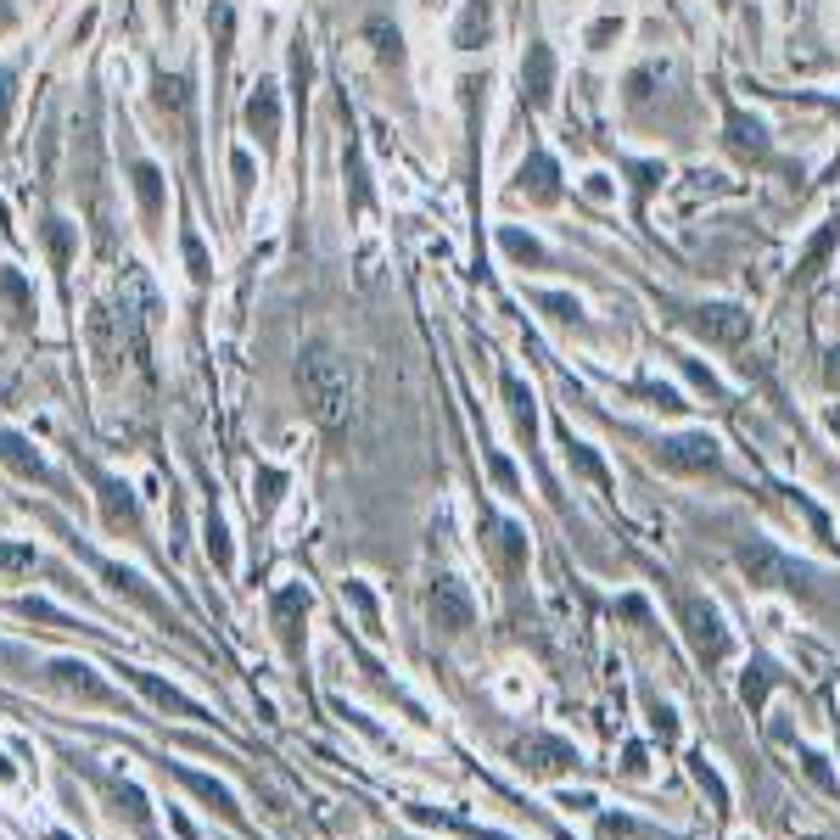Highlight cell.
I'll use <instances>...</instances> for the list:
<instances>
[{
	"instance_id": "6da1fadb",
	"label": "cell",
	"mask_w": 840,
	"mask_h": 840,
	"mask_svg": "<svg viewBox=\"0 0 840 840\" xmlns=\"http://www.w3.org/2000/svg\"><path fill=\"white\" fill-rule=\"evenodd\" d=\"M297 387H303V403L308 414L319 420L325 432H343L348 420H354V370L348 359L325 348V343H308L297 354Z\"/></svg>"
},
{
	"instance_id": "7a4b0ae2",
	"label": "cell",
	"mask_w": 840,
	"mask_h": 840,
	"mask_svg": "<svg viewBox=\"0 0 840 840\" xmlns=\"http://www.w3.org/2000/svg\"><path fill=\"white\" fill-rule=\"evenodd\" d=\"M734 560H739V571L750 577V588H785V595H812V566H801L796 555H785L774 538H763V533H745V538H734Z\"/></svg>"
},
{
	"instance_id": "3957f363",
	"label": "cell",
	"mask_w": 840,
	"mask_h": 840,
	"mask_svg": "<svg viewBox=\"0 0 840 840\" xmlns=\"http://www.w3.org/2000/svg\"><path fill=\"white\" fill-rule=\"evenodd\" d=\"M679 622H684V639H690V650H695L701 666H723V661L734 655V628L723 622L717 600L684 595V600H679Z\"/></svg>"
},
{
	"instance_id": "277c9868",
	"label": "cell",
	"mask_w": 840,
	"mask_h": 840,
	"mask_svg": "<svg viewBox=\"0 0 840 840\" xmlns=\"http://www.w3.org/2000/svg\"><path fill=\"white\" fill-rule=\"evenodd\" d=\"M51 527H56V533L67 538V549H73V555H78L84 566H91V571H96V577H102V582L113 588V595H124V600H135V606L146 611V617H157V622H168V628H175V611H168V606H162V600L151 595V588L140 582V571H129V566H118V560H107V555H96L91 544H84L78 533H67L62 522H51Z\"/></svg>"
},
{
	"instance_id": "5b68a950",
	"label": "cell",
	"mask_w": 840,
	"mask_h": 840,
	"mask_svg": "<svg viewBox=\"0 0 840 840\" xmlns=\"http://www.w3.org/2000/svg\"><path fill=\"white\" fill-rule=\"evenodd\" d=\"M679 325L695 336V343H706V348H739L745 336H750V308H745V303H723V297H712V303H690V308H679Z\"/></svg>"
},
{
	"instance_id": "8992f818",
	"label": "cell",
	"mask_w": 840,
	"mask_h": 840,
	"mask_svg": "<svg viewBox=\"0 0 840 840\" xmlns=\"http://www.w3.org/2000/svg\"><path fill=\"white\" fill-rule=\"evenodd\" d=\"M650 460L672 476H717L723 471V449L712 432H679V438H655Z\"/></svg>"
},
{
	"instance_id": "52a82bcc",
	"label": "cell",
	"mask_w": 840,
	"mask_h": 840,
	"mask_svg": "<svg viewBox=\"0 0 840 840\" xmlns=\"http://www.w3.org/2000/svg\"><path fill=\"white\" fill-rule=\"evenodd\" d=\"M723 146H728L734 162H745V168H779V151H774L768 124L750 118L734 96H723Z\"/></svg>"
},
{
	"instance_id": "ba28073f",
	"label": "cell",
	"mask_w": 840,
	"mask_h": 840,
	"mask_svg": "<svg viewBox=\"0 0 840 840\" xmlns=\"http://www.w3.org/2000/svg\"><path fill=\"white\" fill-rule=\"evenodd\" d=\"M427 622H432L438 633H465V628H476V595H471L454 571H438V577H432V588H427Z\"/></svg>"
},
{
	"instance_id": "9c48e42d",
	"label": "cell",
	"mask_w": 840,
	"mask_h": 840,
	"mask_svg": "<svg viewBox=\"0 0 840 840\" xmlns=\"http://www.w3.org/2000/svg\"><path fill=\"white\" fill-rule=\"evenodd\" d=\"M45 679H51L62 695L84 701V706H118V695L102 684V672H96L91 661H73V655H62V661H51V666H45Z\"/></svg>"
},
{
	"instance_id": "30bf717a",
	"label": "cell",
	"mask_w": 840,
	"mask_h": 840,
	"mask_svg": "<svg viewBox=\"0 0 840 840\" xmlns=\"http://www.w3.org/2000/svg\"><path fill=\"white\" fill-rule=\"evenodd\" d=\"M516 756H522V768H527L533 779H560V774L577 768V745L560 739V734H527V739L516 745Z\"/></svg>"
},
{
	"instance_id": "8fae6325",
	"label": "cell",
	"mask_w": 840,
	"mask_h": 840,
	"mask_svg": "<svg viewBox=\"0 0 840 840\" xmlns=\"http://www.w3.org/2000/svg\"><path fill=\"white\" fill-rule=\"evenodd\" d=\"M151 107L162 113V124L175 129L180 140H191V129H197V118H191L197 96H191V84L180 73H151Z\"/></svg>"
},
{
	"instance_id": "7c38bea8",
	"label": "cell",
	"mask_w": 840,
	"mask_h": 840,
	"mask_svg": "<svg viewBox=\"0 0 840 840\" xmlns=\"http://www.w3.org/2000/svg\"><path fill=\"white\" fill-rule=\"evenodd\" d=\"M516 197H527L533 208H555L560 202V162L544 146H533L527 162L516 168Z\"/></svg>"
},
{
	"instance_id": "4fadbf2b",
	"label": "cell",
	"mask_w": 840,
	"mask_h": 840,
	"mask_svg": "<svg viewBox=\"0 0 840 840\" xmlns=\"http://www.w3.org/2000/svg\"><path fill=\"white\" fill-rule=\"evenodd\" d=\"M555 78H560L555 51H549L544 40H533V45H527V56H522V102H527L533 113H544V107L555 102Z\"/></svg>"
},
{
	"instance_id": "5bb4252c",
	"label": "cell",
	"mask_w": 840,
	"mask_h": 840,
	"mask_svg": "<svg viewBox=\"0 0 840 840\" xmlns=\"http://www.w3.org/2000/svg\"><path fill=\"white\" fill-rule=\"evenodd\" d=\"M241 118H246V135H252V140H259L264 151H275V140H281V91H275V78L252 84Z\"/></svg>"
},
{
	"instance_id": "9a60e30c",
	"label": "cell",
	"mask_w": 840,
	"mask_h": 840,
	"mask_svg": "<svg viewBox=\"0 0 840 840\" xmlns=\"http://www.w3.org/2000/svg\"><path fill=\"white\" fill-rule=\"evenodd\" d=\"M270 617H275V633H281L286 655L297 661V655H303V622H308V588H303V582H286V588H275V600H270Z\"/></svg>"
},
{
	"instance_id": "2e32d148",
	"label": "cell",
	"mask_w": 840,
	"mask_h": 840,
	"mask_svg": "<svg viewBox=\"0 0 840 840\" xmlns=\"http://www.w3.org/2000/svg\"><path fill=\"white\" fill-rule=\"evenodd\" d=\"M482 527L493 533V538H487V549H493V566H498L504 577L516 582V577L527 571V555H533V544H527V527H522V522H504V516H487Z\"/></svg>"
},
{
	"instance_id": "e0dca14e",
	"label": "cell",
	"mask_w": 840,
	"mask_h": 840,
	"mask_svg": "<svg viewBox=\"0 0 840 840\" xmlns=\"http://www.w3.org/2000/svg\"><path fill=\"white\" fill-rule=\"evenodd\" d=\"M96 498H102V516H107V527H113V533L140 538V511H135V498H129V487H124L118 476L96 471Z\"/></svg>"
},
{
	"instance_id": "ac0fdd59",
	"label": "cell",
	"mask_w": 840,
	"mask_h": 840,
	"mask_svg": "<svg viewBox=\"0 0 840 840\" xmlns=\"http://www.w3.org/2000/svg\"><path fill=\"white\" fill-rule=\"evenodd\" d=\"M124 679H129V684H135V690H140V695H146L151 706H162V712H175V717H208V712H202V706H197L191 695H180L175 684H162V679H157V672H140V666H124Z\"/></svg>"
},
{
	"instance_id": "d6986e66",
	"label": "cell",
	"mask_w": 840,
	"mask_h": 840,
	"mask_svg": "<svg viewBox=\"0 0 840 840\" xmlns=\"http://www.w3.org/2000/svg\"><path fill=\"white\" fill-rule=\"evenodd\" d=\"M129 186H135V202H140L146 230H157V224H162V168L146 162V157H129Z\"/></svg>"
},
{
	"instance_id": "ffe728a7",
	"label": "cell",
	"mask_w": 840,
	"mask_h": 840,
	"mask_svg": "<svg viewBox=\"0 0 840 840\" xmlns=\"http://www.w3.org/2000/svg\"><path fill=\"white\" fill-rule=\"evenodd\" d=\"M498 252L511 264H522V270H549V246L533 230H522V224H498Z\"/></svg>"
},
{
	"instance_id": "44dd1931",
	"label": "cell",
	"mask_w": 840,
	"mask_h": 840,
	"mask_svg": "<svg viewBox=\"0 0 840 840\" xmlns=\"http://www.w3.org/2000/svg\"><path fill=\"white\" fill-rule=\"evenodd\" d=\"M560 443H566V460H571V471L577 476H588L600 493H617V476H611V465L600 460V449L595 443H582V438H571V427L560 432Z\"/></svg>"
},
{
	"instance_id": "7402d4cb",
	"label": "cell",
	"mask_w": 840,
	"mask_h": 840,
	"mask_svg": "<svg viewBox=\"0 0 840 840\" xmlns=\"http://www.w3.org/2000/svg\"><path fill=\"white\" fill-rule=\"evenodd\" d=\"M834 241H840V224L829 219V224H823V230L807 241V252L796 259V270H790V281H796V286H812V281L829 270V259H834Z\"/></svg>"
},
{
	"instance_id": "603a6c76",
	"label": "cell",
	"mask_w": 840,
	"mask_h": 840,
	"mask_svg": "<svg viewBox=\"0 0 840 840\" xmlns=\"http://www.w3.org/2000/svg\"><path fill=\"white\" fill-rule=\"evenodd\" d=\"M774 690H779V666H774L768 655H750L745 672H739V701H745L750 712H763Z\"/></svg>"
},
{
	"instance_id": "cb8c5ba5",
	"label": "cell",
	"mask_w": 840,
	"mask_h": 840,
	"mask_svg": "<svg viewBox=\"0 0 840 840\" xmlns=\"http://www.w3.org/2000/svg\"><path fill=\"white\" fill-rule=\"evenodd\" d=\"M0 465H12L18 476H29V482H45V487H56V471L18 438V432H0Z\"/></svg>"
},
{
	"instance_id": "d4e9b609",
	"label": "cell",
	"mask_w": 840,
	"mask_h": 840,
	"mask_svg": "<svg viewBox=\"0 0 840 840\" xmlns=\"http://www.w3.org/2000/svg\"><path fill=\"white\" fill-rule=\"evenodd\" d=\"M487 40H493V0H465L454 23V51H482Z\"/></svg>"
},
{
	"instance_id": "484cf974",
	"label": "cell",
	"mask_w": 840,
	"mask_h": 840,
	"mask_svg": "<svg viewBox=\"0 0 840 840\" xmlns=\"http://www.w3.org/2000/svg\"><path fill=\"white\" fill-rule=\"evenodd\" d=\"M504 403H511L516 432H522L527 449H533V438H538V398H533V387H527L522 376H511V370H504Z\"/></svg>"
},
{
	"instance_id": "4316f807",
	"label": "cell",
	"mask_w": 840,
	"mask_h": 840,
	"mask_svg": "<svg viewBox=\"0 0 840 840\" xmlns=\"http://www.w3.org/2000/svg\"><path fill=\"white\" fill-rule=\"evenodd\" d=\"M0 303L12 325H34V286L23 281V270H0Z\"/></svg>"
},
{
	"instance_id": "83f0119b",
	"label": "cell",
	"mask_w": 840,
	"mask_h": 840,
	"mask_svg": "<svg viewBox=\"0 0 840 840\" xmlns=\"http://www.w3.org/2000/svg\"><path fill=\"white\" fill-rule=\"evenodd\" d=\"M175 779H180V785H191V790H197V796H202V801H208L219 818L241 823V807H235V796H230L219 779H208V774H191V768H180V763H175Z\"/></svg>"
},
{
	"instance_id": "f1b7e54d",
	"label": "cell",
	"mask_w": 840,
	"mask_h": 840,
	"mask_svg": "<svg viewBox=\"0 0 840 840\" xmlns=\"http://www.w3.org/2000/svg\"><path fill=\"white\" fill-rule=\"evenodd\" d=\"M690 774H695V785H701V790L712 796L717 818H728V812H734V801H728V785H723V774H717V768L706 763V750H695V756H690Z\"/></svg>"
},
{
	"instance_id": "f546056e",
	"label": "cell",
	"mask_w": 840,
	"mask_h": 840,
	"mask_svg": "<svg viewBox=\"0 0 840 840\" xmlns=\"http://www.w3.org/2000/svg\"><path fill=\"white\" fill-rule=\"evenodd\" d=\"M45 246H51V264H56V275H67V264H73V246H78V224H67V219H45Z\"/></svg>"
},
{
	"instance_id": "4dcf8cb0",
	"label": "cell",
	"mask_w": 840,
	"mask_h": 840,
	"mask_svg": "<svg viewBox=\"0 0 840 840\" xmlns=\"http://www.w3.org/2000/svg\"><path fill=\"white\" fill-rule=\"evenodd\" d=\"M180 252H186V270H191V281H197V286H208V281H213V259H208V246H202V235H197L191 224L180 230Z\"/></svg>"
},
{
	"instance_id": "1f68e13d",
	"label": "cell",
	"mask_w": 840,
	"mask_h": 840,
	"mask_svg": "<svg viewBox=\"0 0 840 840\" xmlns=\"http://www.w3.org/2000/svg\"><path fill=\"white\" fill-rule=\"evenodd\" d=\"M622 175L633 180V208L644 213V197L666 180V162H622Z\"/></svg>"
},
{
	"instance_id": "d6a6232c",
	"label": "cell",
	"mask_w": 840,
	"mask_h": 840,
	"mask_svg": "<svg viewBox=\"0 0 840 840\" xmlns=\"http://www.w3.org/2000/svg\"><path fill=\"white\" fill-rule=\"evenodd\" d=\"M34 566H40L34 544H0V582H18V577H29Z\"/></svg>"
},
{
	"instance_id": "836d02e7",
	"label": "cell",
	"mask_w": 840,
	"mask_h": 840,
	"mask_svg": "<svg viewBox=\"0 0 840 840\" xmlns=\"http://www.w3.org/2000/svg\"><path fill=\"white\" fill-rule=\"evenodd\" d=\"M644 712H650V728H655V739H661V745H679V739H684V728H679V712H672L666 701H655L650 690H644Z\"/></svg>"
},
{
	"instance_id": "e575fe53",
	"label": "cell",
	"mask_w": 840,
	"mask_h": 840,
	"mask_svg": "<svg viewBox=\"0 0 840 840\" xmlns=\"http://www.w3.org/2000/svg\"><path fill=\"white\" fill-rule=\"evenodd\" d=\"M527 297H533V308H544V314L560 319V325H566V319H571V325L582 319V297H571V292H527Z\"/></svg>"
},
{
	"instance_id": "d590c367",
	"label": "cell",
	"mask_w": 840,
	"mask_h": 840,
	"mask_svg": "<svg viewBox=\"0 0 840 840\" xmlns=\"http://www.w3.org/2000/svg\"><path fill=\"white\" fill-rule=\"evenodd\" d=\"M107 785H113V801H118V812H129V823H140V829H146V823H151V807H146L140 785H129V779H118V774H113Z\"/></svg>"
},
{
	"instance_id": "8d00e7d4",
	"label": "cell",
	"mask_w": 840,
	"mask_h": 840,
	"mask_svg": "<svg viewBox=\"0 0 840 840\" xmlns=\"http://www.w3.org/2000/svg\"><path fill=\"white\" fill-rule=\"evenodd\" d=\"M633 392H639V398H644L650 409H661V414H684V409H690L679 387H661V381H639Z\"/></svg>"
},
{
	"instance_id": "74e56055",
	"label": "cell",
	"mask_w": 840,
	"mask_h": 840,
	"mask_svg": "<svg viewBox=\"0 0 840 840\" xmlns=\"http://www.w3.org/2000/svg\"><path fill=\"white\" fill-rule=\"evenodd\" d=\"M343 595L359 606V617H365V633H381V611H376V595H370V588H365L359 577H348V582H343Z\"/></svg>"
},
{
	"instance_id": "f35d334b",
	"label": "cell",
	"mask_w": 840,
	"mask_h": 840,
	"mask_svg": "<svg viewBox=\"0 0 840 840\" xmlns=\"http://www.w3.org/2000/svg\"><path fill=\"white\" fill-rule=\"evenodd\" d=\"M801 774H807L823 796H840V779L829 774V756H823V750H801Z\"/></svg>"
},
{
	"instance_id": "ab89813d",
	"label": "cell",
	"mask_w": 840,
	"mask_h": 840,
	"mask_svg": "<svg viewBox=\"0 0 840 840\" xmlns=\"http://www.w3.org/2000/svg\"><path fill=\"white\" fill-rule=\"evenodd\" d=\"M617 40H622V18H595V23L582 29V45H588V51H611Z\"/></svg>"
},
{
	"instance_id": "60d3db41",
	"label": "cell",
	"mask_w": 840,
	"mask_h": 840,
	"mask_svg": "<svg viewBox=\"0 0 840 840\" xmlns=\"http://www.w3.org/2000/svg\"><path fill=\"white\" fill-rule=\"evenodd\" d=\"M487 471H493V482H498V493H504V498H522V476H516V465L504 460L498 449H487Z\"/></svg>"
},
{
	"instance_id": "b9f144b4",
	"label": "cell",
	"mask_w": 840,
	"mask_h": 840,
	"mask_svg": "<svg viewBox=\"0 0 840 840\" xmlns=\"http://www.w3.org/2000/svg\"><path fill=\"white\" fill-rule=\"evenodd\" d=\"M370 40H376V51H381V62H392V67H403V40H398V29H392V23H370Z\"/></svg>"
},
{
	"instance_id": "7bdbcfd3",
	"label": "cell",
	"mask_w": 840,
	"mask_h": 840,
	"mask_svg": "<svg viewBox=\"0 0 840 840\" xmlns=\"http://www.w3.org/2000/svg\"><path fill=\"white\" fill-rule=\"evenodd\" d=\"M12 102H18V73L0 67V135H7V124H12Z\"/></svg>"
},
{
	"instance_id": "ee69618b",
	"label": "cell",
	"mask_w": 840,
	"mask_h": 840,
	"mask_svg": "<svg viewBox=\"0 0 840 840\" xmlns=\"http://www.w3.org/2000/svg\"><path fill=\"white\" fill-rule=\"evenodd\" d=\"M208 549H213V560H219V571H230V538H224V527H219V516H208Z\"/></svg>"
},
{
	"instance_id": "f6af8a7d",
	"label": "cell",
	"mask_w": 840,
	"mask_h": 840,
	"mask_svg": "<svg viewBox=\"0 0 840 840\" xmlns=\"http://www.w3.org/2000/svg\"><path fill=\"white\" fill-rule=\"evenodd\" d=\"M582 191H588V202H600V208L617 197V191H611V175H582Z\"/></svg>"
},
{
	"instance_id": "bcb514c9",
	"label": "cell",
	"mask_w": 840,
	"mask_h": 840,
	"mask_svg": "<svg viewBox=\"0 0 840 840\" xmlns=\"http://www.w3.org/2000/svg\"><path fill=\"white\" fill-rule=\"evenodd\" d=\"M230 162H235V197L246 202V191H252V157H246V151H235Z\"/></svg>"
},
{
	"instance_id": "7dc6e473",
	"label": "cell",
	"mask_w": 840,
	"mask_h": 840,
	"mask_svg": "<svg viewBox=\"0 0 840 840\" xmlns=\"http://www.w3.org/2000/svg\"><path fill=\"white\" fill-rule=\"evenodd\" d=\"M684 370H690V381H695V387H706V392H723V387H717V376H712L706 365H695V359H684Z\"/></svg>"
},
{
	"instance_id": "c3c4849f",
	"label": "cell",
	"mask_w": 840,
	"mask_h": 840,
	"mask_svg": "<svg viewBox=\"0 0 840 840\" xmlns=\"http://www.w3.org/2000/svg\"><path fill=\"white\" fill-rule=\"evenodd\" d=\"M259 487H264V504H275L281 487H286V476H281V471H259Z\"/></svg>"
},
{
	"instance_id": "681fc988",
	"label": "cell",
	"mask_w": 840,
	"mask_h": 840,
	"mask_svg": "<svg viewBox=\"0 0 840 840\" xmlns=\"http://www.w3.org/2000/svg\"><path fill=\"white\" fill-rule=\"evenodd\" d=\"M622 774H633V779L644 774V745H628V750H622Z\"/></svg>"
},
{
	"instance_id": "f907efd6",
	"label": "cell",
	"mask_w": 840,
	"mask_h": 840,
	"mask_svg": "<svg viewBox=\"0 0 840 840\" xmlns=\"http://www.w3.org/2000/svg\"><path fill=\"white\" fill-rule=\"evenodd\" d=\"M51 840H67V834H51Z\"/></svg>"
}]
</instances>
